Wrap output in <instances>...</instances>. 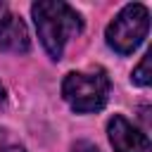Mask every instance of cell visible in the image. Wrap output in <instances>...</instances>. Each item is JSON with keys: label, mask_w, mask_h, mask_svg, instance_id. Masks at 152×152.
Instances as JSON below:
<instances>
[{"label": "cell", "mask_w": 152, "mask_h": 152, "mask_svg": "<svg viewBox=\"0 0 152 152\" xmlns=\"http://www.w3.org/2000/svg\"><path fill=\"white\" fill-rule=\"evenodd\" d=\"M31 14H33L38 38L52 59H59L66 40L81 33L83 28L81 14L62 0H38L33 2Z\"/></svg>", "instance_id": "obj_1"}, {"label": "cell", "mask_w": 152, "mask_h": 152, "mask_svg": "<svg viewBox=\"0 0 152 152\" xmlns=\"http://www.w3.org/2000/svg\"><path fill=\"white\" fill-rule=\"evenodd\" d=\"M107 135L114 152H150V140L126 116L114 114L107 124Z\"/></svg>", "instance_id": "obj_4"}, {"label": "cell", "mask_w": 152, "mask_h": 152, "mask_svg": "<svg viewBox=\"0 0 152 152\" xmlns=\"http://www.w3.org/2000/svg\"><path fill=\"white\" fill-rule=\"evenodd\" d=\"M0 152H24V147L17 145V142H5V140H0Z\"/></svg>", "instance_id": "obj_8"}, {"label": "cell", "mask_w": 152, "mask_h": 152, "mask_svg": "<svg viewBox=\"0 0 152 152\" xmlns=\"http://www.w3.org/2000/svg\"><path fill=\"white\" fill-rule=\"evenodd\" d=\"M131 78H133L135 86H142V88L152 83V74H150V55L142 57V62L133 69V76H131Z\"/></svg>", "instance_id": "obj_6"}, {"label": "cell", "mask_w": 152, "mask_h": 152, "mask_svg": "<svg viewBox=\"0 0 152 152\" xmlns=\"http://www.w3.org/2000/svg\"><path fill=\"white\" fill-rule=\"evenodd\" d=\"M5 102H7V90H5V86L0 83V107H2Z\"/></svg>", "instance_id": "obj_9"}, {"label": "cell", "mask_w": 152, "mask_h": 152, "mask_svg": "<svg viewBox=\"0 0 152 152\" xmlns=\"http://www.w3.org/2000/svg\"><path fill=\"white\" fill-rule=\"evenodd\" d=\"M71 152H100V150H97V145H93L90 140H78V142H74Z\"/></svg>", "instance_id": "obj_7"}, {"label": "cell", "mask_w": 152, "mask_h": 152, "mask_svg": "<svg viewBox=\"0 0 152 152\" xmlns=\"http://www.w3.org/2000/svg\"><path fill=\"white\" fill-rule=\"evenodd\" d=\"M28 45H31L28 31H26V24L21 21V17L12 14V10L5 2H0V50L26 52Z\"/></svg>", "instance_id": "obj_5"}, {"label": "cell", "mask_w": 152, "mask_h": 152, "mask_svg": "<svg viewBox=\"0 0 152 152\" xmlns=\"http://www.w3.org/2000/svg\"><path fill=\"white\" fill-rule=\"evenodd\" d=\"M62 95L69 107L78 114L97 112L107 104L109 97V78L102 69L90 71H71L62 81Z\"/></svg>", "instance_id": "obj_2"}, {"label": "cell", "mask_w": 152, "mask_h": 152, "mask_svg": "<svg viewBox=\"0 0 152 152\" xmlns=\"http://www.w3.org/2000/svg\"><path fill=\"white\" fill-rule=\"evenodd\" d=\"M150 28V12L145 5L140 2H131L126 5L107 26V45L119 52V55H131L142 38L147 36Z\"/></svg>", "instance_id": "obj_3"}]
</instances>
